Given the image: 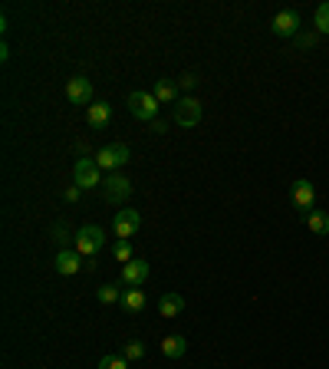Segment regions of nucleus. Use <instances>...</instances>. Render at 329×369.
I'll return each mask as SVG.
<instances>
[{"instance_id":"nucleus-1","label":"nucleus","mask_w":329,"mask_h":369,"mask_svg":"<svg viewBox=\"0 0 329 369\" xmlns=\"http://www.w3.org/2000/svg\"><path fill=\"white\" fill-rule=\"evenodd\" d=\"M106 244V234H102L99 224H83V228L73 234V247H76L83 257H96Z\"/></svg>"},{"instance_id":"nucleus-13","label":"nucleus","mask_w":329,"mask_h":369,"mask_svg":"<svg viewBox=\"0 0 329 369\" xmlns=\"http://www.w3.org/2000/svg\"><path fill=\"white\" fill-rule=\"evenodd\" d=\"M109 119H112V106L109 102H92L89 106V113H86V122H89V129H96V132H102V129L109 126Z\"/></svg>"},{"instance_id":"nucleus-8","label":"nucleus","mask_w":329,"mask_h":369,"mask_svg":"<svg viewBox=\"0 0 329 369\" xmlns=\"http://www.w3.org/2000/svg\"><path fill=\"white\" fill-rule=\"evenodd\" d=\"M139 228H142V215H139V211H132V208H126V211H115L112 231H115V238H119V241H128V238H132Z\"/></svg>"},{"instance_id":"nucleus-7","label":"nucleus","mask_w":329,"mask_h":369,"mask_svg":"<svg viewBox=\"0 0 329 369\" xmlns=\"http://www.w3.org/2000/svg\"><path fill=\"white\" fill-rule=\"evenodd\" d=\"M128 195H132V181L126 175H109V179L102 181V198L109 204H126Z\"/></svg>"},{"instance_id":"nucleus-15","label":"nucleus","mask_w":329,"mask_h":369,"mask_svg":"<svg viewBox=\"0 0 329 369\" xmlns=\"http://www.w3.org/2000/svg\"><path fill=\"white\" fill-rule=\"evenodd\" d=\"M181 310H185V297H181V293H162V297H158V313H162L164 320H175Z\"/></svg>"},{"instance_id":"nucleus-11","label":"nucleus","mask_w":329,"mask_h":369,"mask_svg":"<svg viewBox=\"0 0 329 369\" xmlns=\"http://www.w3.org/2000/svg\"><path fill=\"white\" fill-rule=\"evenodd\" d=\"M66 99L73 102V106H86L92 102V83L86 76H73L66 83Z\"/></svg>"},{"instance_id":"nucleus-28","label":"nucleus","mask_w":329,"mask_h":369,"mask_svg":"<svg viewBox=\"0 0 329 369\" xmlns=\"http://www.w3.org/2000/svg\"><path fill=\"white\" fill-rule=\"evenodd\" d=\"M149 126H152V132H158V136H162L164 129H168V126H164V122H162V119H155V122H149Z\"/></svg>"},{"instance_id":"nucleus-26","label":"nucleus","mask_w":329,"mask_h":369,"mask_svg":"<svg viewBox=\"0 0 329 369\" xmlns=\"http://www.w3.org/2000/svg\"><path fill=\"white\" fill-rule=\"evenodd\" d=\"M178 86H181V90H194V86H198V76H194V73H185V76L178 79Z\"/></svg>"},{"instance_id":"nucleus-14","label":"nucleus","mask_w":329,"mask_h":369,"mask_svg":"<svg viewBox=\"0 0 329 369\" xmlns=\"http://www.w3.org/2000/svg\"><path fill=\"white\" fill-rule=\"evenodd\" d=\"M300 221H303V224L313 231L317 238H329V215H326V211H317V208H313V211L300 215Z\"/></svg>"},{"instance_id":"nucleus-12","label":"nucleus","mask_w":329,"mask_h":369,"mask_svg":"<svg viewBox=\"0 0 329 369\" xmlns=\"http://www.w3.org/2000/svg\"><path fill=\"white\" fill-rule=\"evenodd\" d=\"M83 270V254H79L76 247H66L56 254V274H63V277H73Z\"/></svg>"},{"instance_id":"nucleus-3","label":"nucleus","mask_w":329,"mask_h":369,"mask_svg":"<svg viewBox=\"0 0 329 369\" xmlns=\"http://www.w3.org/2000/svg\"><path fill=\"white\" fill-rule=\"evenodd\" d=\"M201 119H204V106L194 96H185V99H178L175 102V122L181 129H194V126H201Z\"/></svg>"},{"instance_id":"nucleus-19","label":"nucleus","mask_w":329,"mask_h":369,"mask_svg":"<svg viewBox=\"0 0 329 369\" xmlns=\"http://www.w3.org/2000/svg\"><path fill=\"white\" fill-rule=\"evenodd\" d=\"M96 297H99V304H115V300H122V284H102Z\"/></svg>"},{"instance_id":"nucleus-4","label":"nucleus","mask_w":329,"mask_h":369,"mask_svg":"<svg viewBox=\"0 0 329 369\" xmlns=\"http://www.w3.org/2000/svg\"><path fill=\"white\" fill-rule=\"evenodd\" d=\"M128 158H132V152H128L126 142H112V145H102V149H99V155H96V165L115 172V168L126 165Z\"/></svg>"},{"instance_id":"nucleus-6","label":"nucleus","mask_w":329,"mask_h":369,"mask_svg":"<svg viewBox=\"0 0 329 369\" xmlns=\"http://www.w3.org/2000/svg\"><path fill=\"white\" fill-rule=\"evenodd\" d=\"M300 26H303V17H300V10H280V13H273V20H270V30L277 33V37H296L300 33Z\"/></svg>"},{"instance_id":"nucleus-9","label":"nucleus","mask_w":329,"mask_h":369,"mask_svg":"<svg viewBox=\"0 0 329 369\" xmlns=\"http://www.w3.org/2000/svg\"><path fill=\"white\" fill-rule=\"evenodd\" d=\"M149 274H152V268H149V261H142V257H135V261H128V264H122V277H119V284H122V287H145V280H149Z\"/></svg>"},{"instance_id":"nucleus-23","label":"nucleus","mask_w":329,"mask_h":369,"mask_svg":"<svg viewBox=\"0 0 329 369\" xmlns=\"http://www.w3.org/2000/svg\"><path fill=\"white\" fill-rule=\"evenodd\" d=\"M293 43H296V50H313L319 43V33H303V30H300V33L293 37Z\"/></svg>"},{"instance_id":"nucleus-24","label":"nucleus","mask_w":329,"mask_h":369,"mask_svg":"<svg viewBox=\"0 0 329 369\" xmlns=\"http://www.w3.org/2000/svg\"><path fill=\"white\" fill-rule=\"evenodd\" d=\"M99 369H128V359L126 356H102Z\"/></svg>"},{"instance_id":"nucleus-21","label":"nucleus","mask_w":329,"mask_h":369,"mask_svg":"<svg viewBox=\"0 0 329 369\" xmlns=\"http://www.w3.org/2000/svg\"><path fill=\"white\" fill-rule=\"evenodd\" d=\"M122 356H126L128 363L142 359V356H145V343H142V340H128V343L122 346Z\"/></svg>"},{"instance_id":"nucleus-27","label":"nucleus","mask_w":329,"mask_h":369,"mask_svg":"<svg viewBox=\"0 0 329 369\" xmlns=\"http://www.w3.org/2000/svg\"><path fill=\"white\" fill-rule=\"evenodd\" d=\"M79 195H83V188H79V185H73V188H66V202H73V204H76V202H79Z\"/></svg>"},{"instance_id":"nucleus-18","label":"nucleus","mask_w":329,"mask_h":369,"mask_svg":"<svg viewBox=\"0 0 329 369\" xmlns=\"http://www.w3.org/2000/svg\"><path fill=\"white\" fill-rule=\"evenodd\" d=\"M158 102H178V86L175 79H158L155 83V92H152Z\"/></svg>"},{"instance_id":"nucleus-2","label":"nucleus","mask_w":329,"mask_h":369,"mask_svg":"<svg viewBox=\"0 0 329 369\" xmlns=\"http://www.w3.org/2000/svg\"><path fill=\"white\" fill-rule=\"evenodd\" d=\"M158 106H162V102L155 99L152 92H142V90L128 92V113L135 115L139 122H155V119H158Z\"/></svg>"},{"instance_id":"nucleus-17","label":"nucleus","mask_w":329,"mask_h":369,"mask_svg":"<svg viewBox=\"0 0 329 369\" xmlns=\"http://www.w3.org/2000/svg\"><path fill=\"white\" fill-rule=\"evenodd\" d=\"M185 350H188V340H185V336H164L162 340V353L168 359H181Z\"/></svg>"},{"instance_id":"nucleus-22","label":"nucleus","mask_w":329,"mask_h":369,"mask_svg":"<svg viewBox=\"0 0 329 369\" xmlns=\"http://www.w3.org/2000/svg\"><path fill=\"white\" fill-rule=\"evenodd\" d=\"M112 257L119 261V264H128V261H135V254H132V241H115Z\"/></svg>"},{"instance_id":"nucleus-10","label":"nucleus","mask_w":329,"mask_h":369,"mask_svg":"<svg viewBox=\"0 0 329 369\" xmlns=\"http://www.w3.org/2000/svg\"><path fill=\"white\" fill-rule=\"evenodd\" d=\"M290 198L293 204L300 208V215H306V211H313V204H317V188H313V181L310 179H296L290 188Z\"/></svg>"},{"instance_id":"nucleus-16","label":"nucleus","mask_w":329,"mask_h":369,"mask_svg":"<svg viewBox=\"0 0 329 369\" xmlns=\"http://www.w3.org/2000/svg\"><path fill=\"white\" fill-rule=\"evenodd\" d=\"M119 304H122V310H128V313H142L149 300H145V290L128 287V290H122V300H119Z\"/></svg>"},{"instance_id":"nucleus-5","label":"nucleus","mask_w":329,"mask_h":369,"mask_svg":"<svg viewBox=\"0 0 329 369\" xmlns=\"http://www.w3.org/2000/svg\"><path fill=\"white\" fill-rule=\"evenodd\" d=\"M102 168L96 165V158H76V165H73V185L79 188H99L102 179H99Z\"/></svg>"},{"instance_id":"nucleus-20","label":"nucleus","mask_w":329,"mask_h":369,"mask_svg":"<svg viewBox=\"0 0 329 369\" xmlns=\"http://www.w3.org/2000/svg\"><path fill=\"white\" fill-rule=\"evenodd\" d=\"M313 26L317 33H329V3H319L317 13H313Z\"/></svg>"},{"instance_id":"nucleus-25","label":"nucleus","mask_w":329,"mask_h":369,"mask_svg":"<svg viewBox=\"0 0 329 369\" xmlns=\"http://www.w3.org/2000/svg\"><path fill=\"white\" fill-rule=\"evenodd\" d=\"M53 241H56V244H60V247L66 251V241H69V234H66L63 224H56V228H53Z\"/></svg>"}]
</instances>
